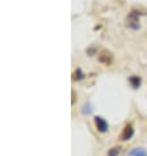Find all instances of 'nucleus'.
<instances>
[{"mask_svg": "<svg viewBox=\"0 0 147 156\" xmlns=\"http://www.w3.org/2000/svg\"><path fill=\"white\" fill-rule=\"evenodd\" d=\"M139 13H137L135 11H133V12H130L129 13V16H127V27L129 28H131V29H134V30H137V29H139Z\"/></svg>", "mask_w": 147, "mask_h": 156, "instance_id": "obj_1", "label": "nucleus"}, {"mask_svg": "<svg viewBox=\"0 0 147 156\" xmlns=\"http://www.w3.org/2000/svg\"><path fill=\"white\" fill-rule=\"evenodd\" d=\"M93 121H95V126H96L99 133H106L108 131V129H109V125H108V122L102 118V117L96 115L93 118Z\"/></svg>", "mask_w": 147, "mask_h": 156, "instance_id": "obj_2", "label": "nucleus"}, {"mask_svg": "<svg viewBox=\"0 0 147 156\" xmlns=\"http://www.w3.org/2000/svg\"><path fill=\"white\" fill-rule=\"evenodd\" d=\"M133 135H134V129H133V126H131V125H126V126L122 129L121 134H120V139L122 140V142H126L129 139H131Z\"/></svg>", "mask_w": 147, "mask_h": 156, "instance_id": "obj_3", "label": "nucleus"}, {"mask_svg": "<svg viewBox=\"0 0 147 156\" xmlns=\"http://www.w3.org/2000/svg\"><path fill=\"white\" fill-rule=\"evenodd\" d=\"M99 60H100L101 63L106 64V66H109V64L113 62V54L108 50H102L101 53L99 54Z\"/></svg>", "mask_w": 147, "mask_h": 156, "instance_id": "obj_4", "label": "nucleus"}, {"mask_svg": "<svg viewBox=\"0 0 147 156\" xmlns=\"http://www.w3.org/2000/svg\"><path fill=\"white\" fill-rule=\"evenodd\" d=\"M129 83L131 84V87L134 89H138L141 87V84H142V79L139 76H130L129 77Z\"/></svg>", "mask_w": 147, "mask_h": 156, "instance_id": "obj_5", "label": "nucleus"}, {"mask_svg": "<svg viewBox=\"0 0 147 156\" xmlns=\"http://www.w3.org/2000/svg\"><path fill=\"white\" fill-rule=\"evenodd\" d=\"M127 156H147V152L143 148H133Z\"/></svg>", "mask_w": 147, "mask_h": 156, "instance_id": "obj_6", "label": "nucleus"}, {"mask_svg": "<svg viewBox=\"0 0 147 156\" xmlns=\"http://www.w3.org/2000/svg\"><path fill=\"white\" fill-rule=\"evenodd\" d=\"M84 72L81 71V68H76V71L74 72V75H72V79L74 80H83L84 79Z\"/></svg>", "mask_w": 147, "mask_h": 156, "instance_id": "obj_7", "label": "nucleus"}, {"mask_svg": "<svg viewBox=\"0 0 147 156\" xmlns=\"http://www.w3.org/2000/svg\"><path fill=\"white\" fill-rule=\"evenodd\" d=\"M92 110H93V108L91 106V104H89V102L84 104V105H83V109H81V112H83V114H87V115L92 114Z\"/></svg>", "mask_w": 147, "mask_h": 156, "instance_id": "obj_8", "label": "nucleus"}, {"mask_svg": "<svg viewBox=\"0 0 147 156\" xmlns=\"http://www.w3.org/2000/svg\"><path fill=\"white\" fill-rule=\"evenodd\" d=\"M120 147H113V148L109 150V152H108V156H118L120 154Z\"/></svg>", "mask_w": 147, "mask_h": 156, "instance_id": "obj_9", "label": "nucleus"}]
</instances>
